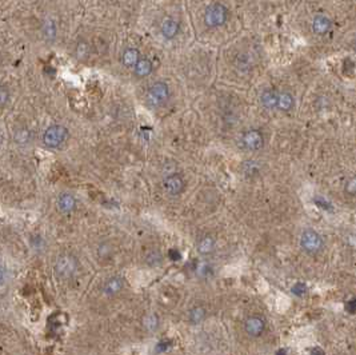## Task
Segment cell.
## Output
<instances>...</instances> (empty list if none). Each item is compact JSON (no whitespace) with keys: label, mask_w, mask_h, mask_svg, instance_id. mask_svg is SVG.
<instances>
[{"label":"cell","mask_w":356,"mask_h":355,"mask_svg":"<svg viewBox=\"0 0 356 355\" xmlns=\"http://www.w3.org/2000/svg\"><path fill=\"white\" fill-rule=\"evenodd\" d=\"M228 8L222 3H212L211 6L205 8L204 16V24L208 28H219L223 27L224 24L227 23L228 20Z\"/></svg>","instance_id":"obj_1"},{"label":"cell","mask_w":356,"mask_h":355,"mask_svg":"<svg viewBox=\"0 0 356 355\" xmlns=\"http://www.w3.org/2000/svg\"><path fill=\"white\" fill-rule=\"evenodd\" d=\"M300 248L308 255H318L324 250V239L322 235L312 229L304 230L300 235Z\"/></svg>","instance_id":"obj_2"},{"label":"cell","mask_w":356,"mask_h":355,"mask_svg":"<svg viewBox=\"0 0 356 355\" xmlns=\"http://www.w3.org/2000/svg\"><path fill=\"white\" fill-rule=\"evenodd\" d=\"M67 137H68L67 127L61 126V124H53V126H49L44 131V134H43V145L46 146L47 149H59L67 140Z\"/></svg>","instance_id":"obj_3"},{"label":"cell","mask_w":356,"mask_h":355,"mask_svg":"<svg viewBox=\"0 0 356 355\" xmlns=\"http://www.w3.org/2000/svg\"><path fill=\"white\" fill-rule=\"evenodd\" d=\"M170 99V87L164 82H155L147 91V103L154 108L162 107Z\"/></svg>","instance_id":"obj_4"},{"label":"cell","mask_w":356,"mask_h":355,"mask_svg":"<svg viewBox=\"0 0 356 355\" xmlns=\"http://www.w3.org/2000/svg\"><path fill=\"white\" fill-rule=\"evenodd\" d=\"M79 267L78 259L71 254H63L55 262V272L61 279H68L76 274Z\"/></svg>","instance_id":"obj_5"},{"label":"cell","mask_w":356,"mask_h":355,"mask_svg":"<svg viewBox=\"0 0 356 355\" xmlns=\"http://www.w3.org/2000/svg\"><path fill=\"white\" fill-rule=\"evenodd\" d=\"M240 145L247 151H259L264 146V134L259 128H250L240 135Z\"/></svg>","instance_id":"obj_6"},{"label":"cell","mask_w":356,"mask_h":355,"mask_svg":"<svg viewBox=\"0 0 356 355\" xmlns=\"http://www.w3.org/2000/svg\"><path fill=\"white\" fill-rule=\"evenodd\" d=\"M186 187V182L183 179V176L180 174H171L164 179L163 188L164 191L171 196H176L180 195Z\"/></svg>","instance_id":"obj_7"},{"label":"cell","mask_w":356,"mask_h":355,"mask_svg":"<svg viewBox=\"0 0 356 355\" xmlns=\"http://www.w3.org/2000/svg\"><path fill=\"white\" fill-rule=\"evenodd\" d=\"M265 330V321L259 315H251L244 322V331L252 338L260 336Z\"/></svg>","instance_id":"obj_8"},{"label":"cell","mask_w":356,"mask_h":355,"mask_svg":"<svg viewBox=\"0 0 356 355\" xmlns=\"http://www.w3.org/2000/svg\"><path fill=\"white\" fill-rule=\"evenodd\" d=\"M332 28V20L327 15L323 14H318L314 16V19L311 22V30L316 35H326L328 34Z\"/></svg>","instance_id":"obj_9"},{"label":"cell","mask_w":356,"mask_h":355,"mask_svg":"<svg viewBox=\"0 0 356 355\" xmlns=\"http://www.w3.org/2000/svg\"><path fill=\"white\" fill-rule=\"evenodd\" d=\"M123 287H124V279L119 276V275H115V276H111L104 282L102 291L106 297H115L123 290Z\"/></svg>","instance_id":"obj_10"},{"label":"cell","mask_w":356,"mask_h":355,"mask_svg":"<svg viewBox=\"0 0 356 355\" xmlns=\"http://www.w3.org/2000/svg\"><path fill=\"white\" fill-rule=\"evenodd\" d=\"M179 31H180V23L176 19H174V18H166V19H163L162 24H160V32L168 40L176 38Z\"/></svg>","instance_id":"obj_11"},{"label":"cell","mask_w":356,"mask_h":355,"mask_svg":"<svg viewBox=\"0 0 356 355\" xmlns=\"http://www.w3.org/2000/svg\"><path fill=\"white\" fill-rule=\"evenodd\" d=\"M216 250V239L212 235H203L197 239L196 251L203 256L211 255Z\"/></svg>","instance_id":"obj_12"},{"label":"cell","mask_w":356,"mask_h":355,"mask_svg":"<svg viewBox=\"0 0 356 355\" xmlns=\"http://www.w3.org/2000/svg\"><path fill=\"white\" fill-rule=\"evenodd\" d=\"M57 210L60 211L61 214H69L76 208V199L72 194L68 192H63L57 196L56 200Z\"/></svg>","instance_id":"obj_13"},{"label":"cell","mask_w":356,"mask_h":355,"mask_svg":"<svg viewBox=\"0 0 356 355\" xmlns=\"http://www.w3.org/2000/svg\"><path fill=\"white\" fill-rule=\"evenodd\" d=\"M260 103L265 110H276L277 107V90L267 88L260 94Z\"/></svg>","instance_id":"obj_14"},{"label":"cell","mask_w":356,"mask_h":355,"mask_svg":"<svg viewBox=\"0 0 356 355\" xmlns=\"http://www.w3.org/2000/svg\"><path fill=\"white\" fill-rule=\"evenodd\" d=\"M295 107V98L291 92L288 91H277V107L276 110L283 112H290Z\"/></svg>","instance_id":"obj_15"},{"label":"cell","mask_w":356,"mask_h":355,"mask_svg":"<svg viewBox=\"0 0 356 355\" xmlns=\"http://www.w3.org/2000/svg\"><path fill=\"white\" fill-rule=\"evenodd\" d=\"M140 59V51L137 48H133V47H128L121 55V61H123V64L125 67H135Z\"/></svg>","instance_id":"obj_16"},{"label":"cell","mask_w":356,"mask_h":355,"mask_svg":"<svg viewBox=\"0 0 356 355\" xmlns=\"http://www.w3.org/2000/svg\"><path fill=\"white\" fill-rule=\"evenodd\" d=\"M242 171L247 178H255L260 174L261 164L255 159H247L246 162H243Z\"/></svg>","instance_id":"obj_17"},{"label":"cell","mask_w":356,"mask_h":355,"mask_svg":"<svg viewBox=\"0 0 356 355\" xmlns=\"http://www.w3.org/2000/svg\"><path fill=\"white\" fill-rule=\"evenodd\" d=\"M205 317H207V310L203 306H195L188 313V322L193 326L201 325L204 322Z\"/></svg>","instance_id":"obj_18"},{"label":"cell","mask_w":356,"mask_h":355,"mask_svg":"<svg viewBox=\"0 0 356 355\" xmlns=\"http://www.w3.org/2000/svg\"><path fill=\"white\" fill-rule=\"evenodd\" d=\"M133 73L139 78L148 77L152 73V61L150 59L141 57L140 60L136 63V65L133 67Z\"/></svg>","instance_id":"obj_19"},{"label":"cell","mask_w":356,"mask_h":355,"mask_svg":"<svg viewBox=\"0 0 356 355\" xmlns=\"http://www.w3.org/2000/svg\"><path fill=\"white\" fill-rule=\"evenodd\" d=\"M159 325H160V319L155 313H148L144 315L143 326L147 331L150 332L156 331V330L159 328Z\"/></svg>","instance_id":"obj_20"},{"label":"cell","mask_w":356,"mask_h":355,"mask_svg":"<svg viewBox=\"0 0 356 355\" xmlns=\"http://www.w3.org/2000/svg\"><path fill=\"white\" fill-rule=\"evenodd\" d=\"M43 35L48 42H52L56 38V24L52 19H46L43 23Z\"/></svg>","instance_id":"obj_21"},{"label":"cell","mask_w":356,"mask_h":355,"mask_svg":"<svg viewBox=\"0 0 356 355\" xmlns=\"http://www.w3.org/2000/svg\"><path fill=\"white\" fill-rule=\"evenodd\" d=\"M90 55V44L86 40H79L75 47V56L79 60H86Z\"/></svg>","instance_id":"obj_22"},{"label":"cell","mask_w":356,"mask_h":355,"mask_svg":"<svg viewBox=\"0 0 356 355\" xmlns=\"http://www.w3.org/2000/svg\"><path fill=\"white\" fill-rule=\"evenodd\" d=\"M14 139L19 145H27L32 139V134L28 128H18L14 134Z\"/></svg>","instance_id":"obj_23"},{"label":"cell","mask_w":356,"mask_h":355,"mask_svg":"<svg viewBox=\"0 0 356 355\" xmlns=\"http://www.w3.org/2000/svg\"><path fill=\"white\" fill-rule=\"evenodd\" d=\"M146 262H147L148 266H151V267H156V266H159V264L162 263V254H160L159 251L150 252V254L147 255V259H146Z\"/></svg>","instance_id":"obj_24"},{"label":"cell","mask_w":356,"mask_h":355,"mask_svg":"<svg viewBox=\"0 0 356 355\" xmlns=\"http://www.w3.org/2000/svg\"><path fill=\"white\" fill-rule=\"evenodd\" d=\"M344 192L348 196H356V175L351 176L344 184Z\"/></svg>","instance_id":"obj_25"},{"label":"cell","mask_w":356,"mask_h":355,"mask_svg":"<svg viewBox=\"0 0 356 355\" xmlns=\"http://www.w3.org/2000/svg\"><path fill=\"white\" fill-rule=\"evenodd\" d=\"M8 100H10V92H8L7 88L0 86V107L6 106L8 103Z\"/></svg>","instance_id":"obj_26"},{"label":"cell","mask_w":356,"mask_h":355,"mask_svg":"<svg viewBox=\"0 0 356 355\" xmlns=\"http://www.w3.org/2000/svg\"><path fill=\"white\" fill-rule=\"evenodd\" d=\"M291 291L295 295H298V297H302V295L307 293V287H306V285H303V283H296L295 286L291 289Z\"/></svg>","instance_id":"obj_27"},{"label":"cell","mask_w":356,"mask_h":355,"mask_svg":"<svg viewBox=\"0 0 356 355\" xmlns=\"http://www.w3.org/2000/svg\"><path fill=\"white\" fill-rule=\"evenodd\" d=\"M344 307L349 314H356V299H351L347 302Z\"/></svg>","instance_id":"obj_28"},{"label":"cell","mask_w":356,"mask_h":355,"mask_svg":"<svg viewBox=\"0 0 356 355\" xmlns=\"http://www.w3.org/2000/svg\"><path fill=\"white\" fill-rule=\"evenodd\" d=\"M347 245H348L349 247L356 248V234H352V235H349V237L347 238Z\"/></svg>","instance_id":"obj_29"},{"label":"cell","mask_w":356,"mask_h":355,"mask_svg":"<svg viewBox=\"0 0 356 355\" xmlns=\"http://www.w3.org/2000/svg\"><path fill=\"white\" fill-rule=\"evenodd\" d=\"M3 282H4V270L3 267L0 266V286L3 285Z\"/></svg>","instance_id":"obj_30"},{"label":"cell","mask_w":356,"mask_h":355,"mask_svg":"<svg viewBox=\"0 0 356 355\" xmlns=\"http://www.w3.org/2000/svg\"><path fill=\"white\" fill-rule=\"evenodd\" d=\"M0 143H2V134H0Z\"/></svg>","instance_id":"obj_31"}]
</instances>
